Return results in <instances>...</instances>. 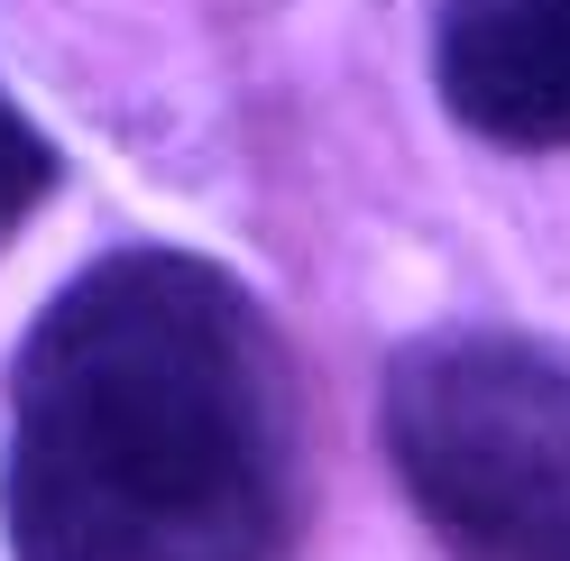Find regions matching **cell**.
Masks as SVG:
<instances>
[{
    "label": "cell",
    "mask_w": 570,
    "mask_h": 561,
    "mask_svg": "<svg viewBox=\"0 0 570 561\" xmlns=\"http://www.w3.org/2000/svg\"><path fill=\"white\" fill-rule=\"evenodd\" d=\"M56 185H65V148L19 111V92L0 83V249L56 203Z\"/></svg>",
    "instance_id": "cell-4"
},
{
    "label": "cell",
    "mask_w": 570,
    "mask_h": 561,
    "mask_svg": "<svg viewBox=\"0 0 570 561\" xmlns=\"http://www.w3.org/2000/svg\"><path fill=\"white\" fill-rule=\"evenodd\" d=\"M377 451L442 561H570V341L414 332L377 377Z\"/></svg>",
    "instance_id": "cell-2"
},
{
    "label": "cell",
    "mask_w": 570,
    "mask_h": 561,
    "mask_svg": "<svg viewBox=\"0 0 570 561\" xmlns=\"http://www.w3.org/2000/svg\"><path fill=\"white\" fill-rule=\"evenodd\" d=\"M433 101L507 157H570V0H433Z\"/></svg>",
    "instance_id": "cell-3"
},
{
    "label": "cell",
    "mask_w": 570,
    "mask_h": 561,
    "mask_svg": "<svg viewBox=\"0 0 570 561\" xmlns=\"http://www.w3.org/2000/svg\"><path fill=\"white\" fill-rule=\"evenodd\" d=\"M313 396L239 267L120 239L38 304L0 396L10 561H295Z\"/></svg>",
    "instance_id": "cell-1"
}]
</instances>
